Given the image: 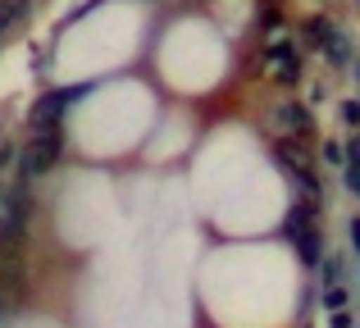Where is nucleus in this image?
Returning a JSON list of instances; mask_svg holds the SVG:
<instances>
[{
    "label": "nucleus",
    "mask_w": 360,
    "mask_h": 328,
    "mask_svg": "<svg viewBox=\"0 0 360 328\" xmlns=\"http://www.w3.org/2000/svg\"><path fill=\"white\" fill-rule=\"evenodd\" d=\"M60 151H64V133L55 124H41V133H37V142H32V151H27L23 169H27V173H46V169L60 160Z\"/></svg>",
    "instance_id": "obj_1"
},
{
    "label": "nucleus",
    "mask_w": 360,
    "mask_h": 328,
    "mask_svg": "<svg viewBox=\"0 0 360 328\" xmlns=\"http://www.w3.org/2000/svg\"><path fill=\"white\" fill-rule=\"evenodd\" d=\"M264 64H269V78L283 82V87H292V82L301 78V51L292 41H274L269 51H264Z\"/></svg>",
    "instance_id": "obj_2"
},
{
    "label": "nucleus",
    "mask_w": 360,
    "mask_h": 328,
    "mask_svg": "<svg viewBox=\"0 0 360 328\" xmlns=\"http://www.w3.org/2000/svg\"><path fill=\"white\" fill-rule=\"evenodd\" d=\"M78 96H82V87H73V91H69V87H64V91H51V96L37 100L32 119H37V124H55V119H60V114H64V110H69Z\"/></svg>",
    "instance_id": "obj_3"
},
{
    "label": "nucleus",
    "mask_w": 360,
    "mask_h": 328,
    "mask_svg": "<svg viewBox=\"0 0 360 328\" xmlns=\"http://www.w3.org/2000/svg\"><path fill=\"white\" fill-rule=\"evenodd\" d=\"M278 124L288 128L292 137H310V133H315V119H310V110H306V105H297V100L278 105Z\"/></svg>",
    "instance_id": "obj_4"
},
{
    "label": "nucleus",
    "mask_w": 360,
    "mask_h": 328,
    "mask_svg": "<svg viewBox=\"0 0 360 328\" xmlns=\"http://www.w3.org/2000/svg\"><path fill=\"white\" fill-rule=\"evenodd\" d=\"M310 214H315V210H310V201H297V205L288 210V237H292V242H297L301 232H310Z\"/></svg>",
    "instance_id": "obj_5"
},
{
    "label": "nucleus",
    "mask_w": 360,
    "mask_h": 328,
    "mask_svg": "<svg viewBox=\"0 0 360 328\" xmlns=\"http://www.w3.org/2000/svg\"><path fill=\"white\" fill-rule=\"evenodd\" d=\"M342 164H347V187H352V192H360V137H352V142H347Z\"/></svg>",
    "instance_id": "obj_6"
},
{
    "label": "nucleus",
    "mask_w": 360,
    "mask_h": 328,
    "mask_svg": "<svg viewBox=\"0 0 360 328\" xmlns=\"http://www.w3.org/2000/svg\"><path fill=\"white\" fill-rule=\"evenodd\" d=\"M333 32H338V27L328 23V18H319V14L306 23V41H310V46H319V51H324V46L333 41Z\"/></svg>",
    "instance_id": "obj_7"
},
{
    "label": "nucleus",
    "mask_w": 360,
    "mask_h": 328,
    "mask_svg": "<svg viewBox=\"0 0 360 328\" xmlns=\"http://www.w3.org/2000/svg\"><path fill=\"white\" fill-rule=\"evenodd\" d=\"M297 247H301V260H306V265H319V242H315V232H301Z\"/></svg>",
    "instance_id": "obj_8"
},
{
    "label": "nucleus",
    "mask_w": 360,
    "mask_h": 328,
    "mask_svg": "<svg viewBox=\"0 0 360 328\" xmlns=\"http://www.w3.org/2000/svg\"><path fill=\"white\" fill-rule=\"evenodd\" d=\"M324 51H328V60H333V64H347V55H352V46H347V37H342V32H333V41H328Z\"/></svg>",
    "instance_id": "obj_9"
},
{
    "label": "nucleus",
    "mask_w": 360,
    "mask_h": 328,
    "mask_svg": "<svg viewBox=\"0 0 360 328\" xmlns=\"http://www.w3.org/2000/svg\"><path fill=\"white\" fill-rule=\"evenodd\" d=\"M18 14H23V0H0V37H5V27L14 23Z\"/></svg>",
    "instance_id": "obj_10"
},
{
    "label": "nucleus",
    "mask_w": 360,
    "mask_h": 328,
    "mask_svg": "<svg viewBox=\"0 0 360 328\" xmlns=\"http://www.w3.org/2000/svg\"><path fill=\"white\" fill-rule=\"evenodd\" d=\"M342 306H347V287L342 283L324 287V310H342Z\"/></svg>",
    "instance_id": "obj_11"
},
{
    "label": "nucleus",
    "mask_w": 360,
    "mask_h": 328,
    "mask_svg": "<svg viewBox=\"0 0 360 328\" xmlns=\"http://www.w3.org/2000/svg\"><path fill=\"white\" fill-rule=\"evenodd\" d=\"M342 124L347 128H360V100H347V105H342Z\"/></svg>",
    "instance_id": "obj_12"
},
{
    "label": "nucleus",
    "mask_w": 360,
    "mask_h": 328,
    "mask_svg": "<svg viewBox=\"0 0 360 328\" xmlns=\"http://www.w3.org/2000/svg\"><path fill=\"white\" fill-rule=\"evenodd\" d=\"M338 278H342V260H333V256H328V260H324V283L333 287Z\"/></svg>",
    "instance_id": "obj_13"
},
{
    "label": "nucleus",
    "mask_w": 360,
    "mask_h": 328,
    "mask_svg": "<svg viewBox=\"0 0 360 328\" xmlns=\"http://www.w3.org/2000/svg\"><path fill=\"white\" fill-rule=\"evenodd\" d=\"M324 160H333V164H342V146H338V142H324Z\"/></svg>",
    "instance_id": "obj_14"
},
{
    "label": "nucleus",
    "mask_w": 360,
    "mask_h": 328,
    "mask_svg": "<svg viewBox=\"0 0 360 328\" xmlns=\"http://www.w3.org/2000/svg\"><path fill=\"white\" fill-rule=\"evenodd\" d=\"M352 247H356V256H360V219H352Z\"/></svg>",
    "instance_id": "obj_15"
},
{
    "label": "nucleus",
    "mask_w": 360,
    "mask_h": 328,
    "mask_svg": "<svg viewBox=\"0 0 360 328\" xmlns=\"http://www.w3.org/2000/svg\"><path fill=\"white\" fill-rule=\"evenodd\" d=\"M333 328H352V320H347L342 310H333Z\"/></svg>",
    "instance_id": "obj_16"
},
{
    "label": "nucleus",
    "mask_w": 360,
    "mask_h": 328,
    "mask_svg": "<svg viewBox=\"0 0 360 328\" xmlns=\"http://www.w3.org/2000/svg\"><path fill=\"white\" fill-rule=\"evenodd\" d=\"M0 205H5V183H0Z\"/></svg>",
    "instance_id": "obj_17"
},
{
    "label": "nucleus",
    "mask_w": 360,
    "mask_h": 328,
    "mask_svg": "<svg viewBox=\"0 0 360 328\" xmlns=\"http://www.w3.org/2000/svg\"><path fill=\"white\" fill-rule=\"evenodd\" d=\"M356 78H360V73H356Z\"/></svg>",
    "instance_id": "obj_18"
}]
</instances>
